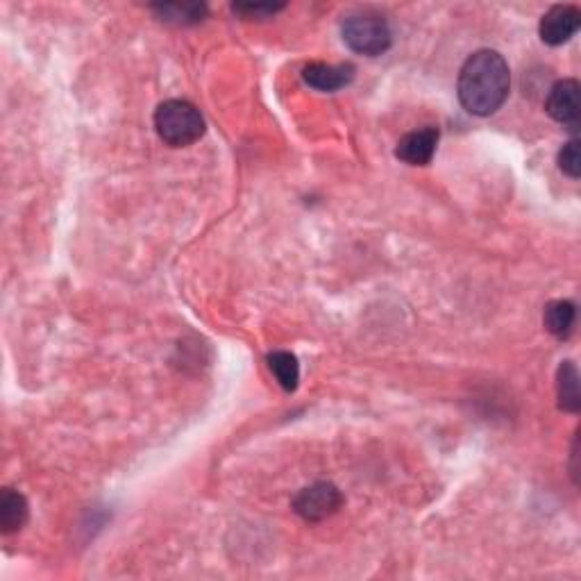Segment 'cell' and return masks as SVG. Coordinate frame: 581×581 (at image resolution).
Returning a JSON list of instances; mask_svg holds the SVG:
<instances>
[{
  "mask_svg": "<svg viewBox=\"0 0 581 581\" xmlns=\"http://www.w3.org/2000/svg\"><path fill=\"white\" fill-rule=\"evenodd\" d=\"M155 130L168 146L187 148L202 139L205 119L200 109L187 100H166L155 112Z\"/></svg>",
  "mask_w": 581,
  "mask_h": 581,
  "instance_id": "cell-2",
  "label": "cell"
},
{
  "mask_svg": "<svg viewBox=\"0 0 581 581\" xmlns=\"http://www.w3.org/2000/svg\"><path fill=\"white\" fill-rule=\"evenodd\" d=\"M579 91L577 80H561L554 84L545 100L547 114L570 130H575L579 125Z\"/></svg>",
  "mask_w": 581,
  "mask_h": 581,
  "instance_id": "cell-6",
  "label": "cell"
},
{
  "mask_svg": "<svg viewBox=\"0 0 581 581\" xmlns=\"http://www.w3.org/2000/svg\"><path fill=\"white\" fill-rule=\"evenodd\" d=\"M28 518V500L19 491H14V488H3V493H0V529H3V534L19 532Z\"/></svg>",
  "mask_w": 581,
  "mask_h": 581,
  "instance_id": "cell-9",
  "label": "cell"
},
{
  "mask_svg": "<svg viewBox=\"0 0 581 581\" xmlns=\"http://www.w3.org/2000/svg\"><path fill=\"white\" fill-rule=\"evenodd\" d=\"M581 25V12L575 5H554L547 10L538 25L541 39L547 46H563L566 41L577 35Z\"/></svg>",
  "mask_w": 581,
  "mask_h": 581,
  "instance_id": "cell-5",
  "label": "cell"
},
{
  "mask_svg": "<svg viewBox=\"0 0 581 581\" xmlns=\"http://www.w3.org/2000/svg\"><path fill=\"white\" fill-rule=\"evenodd\" d=\"M153 10L162 16L166 23H198L205 16V5H180V3H168V5H155Z\"/></svg>",
  "mask_w": 581,
  "mask_h": 581,
  "instance_id": "cell-13",
  "label": "cell"
},
{
  "mask_svg": "<svg viewBox=\"0 0 581 581\" xmlns=\"http://www.w3.org/2000/svg\"><path fill=\"white\" fill-rule=\"evenodd\" d=\"M343 41L359 55L377 57L391 48V28L384 16L373 12L350 14L343 23Z\"/></svg>",
  "mask_w": 581,
  "mask_h": 581,
  "instance_id": "cell-3",
  "label": "cell"
},
{
  "mask_svg": "<svg viewBox=\"0 0 581 581\" xmlns=\"http://www.w3.org/2000/svg\"><path fill=\"white\" fill-rule=\"evenodd\" d=\"M302 80H305L311 89L332 94V91L348 87V84L355 80V66L314 62L305 66V71H302Z\"/></svg>",
  "mask_w": 581,
  "mask_h": 581,
  "instance_id": "cell-8",
  "label": "cell"
},
{
  "mask_svg": "<svg viewBox=\"0 0 581 581\" xmlns=\"http://www.w3.org/2000/svg\"><path fill=\"white\" fill-rule=\"evenodd\" d=\"M557 393L559 407L568 414H579L581 393H579V373L572 361H563L557 373Z\"/></svg>",
  "mask_w": 581,
  "mask_h": 581,
  "instance_id": "cell-10",
  "label": "cell"
},
{
  "mask_svg": "<svg viewBox=\"0 0 581 581\" xmlns=\"http://www.w3.org/2000/svg\"><path fill=\"white\" fill-rule=\"evenodd\" d=\"M268 368H271L277 384H280L284 391L291 393L298 389L300 366H298L296 355H291V352H286V350L271 352V355H268Z\"/></svg>",
  "mask_w": 581,
  "mask_h": 581,
  "instance_id": "cell-12",
  "label": "cell"
},
{
  "mask_svg": "<svg viewBox=\"0 0 581 581\" xmlns=\"http://www.w3.org/2000/svg\"><path fill=\"white\" fill-rule=\"evenodd\" d=\"M457 91L468 114H495L507 103L511 91V71L507 60L498 50H477L461 66Z\"/></svg>",
  "mask_w": 581,
  "mask_h": 581,
  "instance_id": "cell-1",
  "label": "cell"
},
{
  "mask_svg": "<svg viewBox=\"0 0 581 581\" xmlns=\"http://www.w3.org/2000/svg\"><path fill=\"white\" fill-rule=\"evenodd\" d=\"M234 14L243 16V19H271L277 12L284 10V5H271V3H259V5H252V3H237L232 5Z\"/></svg>",
  "mask_w": 581,
  "mask_h": 581,
  "instance_id": "cell-15",
  "label": "cell"
},
{
  "mask_svg": "<svg viewBox=\"0 0 581 581\" xmlns=\"http://www.w3.org/2000/svg\"><path fill=\"white\" fill-rule=\"evenodd\" d=\"M439 139L441 132L439 128H432V125H427L423 130L404 134L398 141V148H395V157L409 166H427L432 162L436 146H439Z\"/></svg>",
  "mask_w": 581,
  "mask_h": 581,
  "instance_id": "cell-7",
  "label": "cell"
},
{
  "mask_svg": "<svg viewBox=\"0 0 581 581\" xmlns=\"http://www.w3.org/2000/svg\"><path fill=\"white\" fill-rule=\"evenodd\" d=\"M559 168L572 180H579L581 175V155H579V139H570L559 153Z\"/></svg>",
  "mask_w": 581,
  "mask_h": 581,
  "instance_id": "cell-14",
  "label": "cell"
},
{
  "mask_svg": "<svg viewBox=\"0 0 581 581\" xmlns=\"http://www.w3.org/2000/svg\"><path fill=\"white\" fill-rule=\"evenodd\" d=\"M575 318H577V309L570 300H554L545 307L543 323H545V330L552 336H557V339H568L572 327H575Z\"/></svg>",
  "mask_w": 581,
  "mask_h": 581,
  "instance_id": "cell-11",
  "label": "cell"
},
{
  "mask_svg": "<svg viewBox=\"0 0 581 581\" xmlns=\"http://www.w3.org/2000/svg\"><path fill=\"white\" fill-rule=\"evenodd\" d=\"M341 504L343 495L339 488L330 482H318L302 488L296 498H293V511L307 522H321L334 516L341 509Z\"/></svg>",
  "mask_w": 581,
  "mask_h": 581,
  "instance_id": "cell-4",
  "label": "cell"
}]
</instances>
